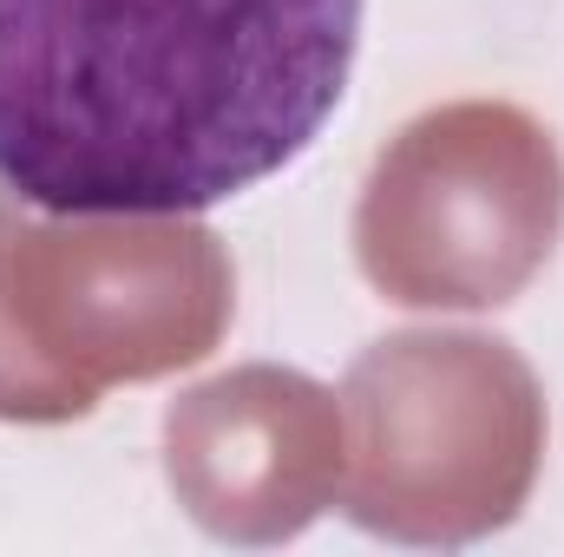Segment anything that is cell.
<instances>
[{"mask_svg":"<svg viewBox=\"0 0 564 557\" xmlns=\"http://www.w3.org/2000/svg\"><path fill=\"white\" fill-rule=\"evenodd\" d=\"M564 223L552 132L519 106H440L381 151L361 210V276L408 308H499L545 270Z\"/></svg>","mask_w":564,"mask_h":557,"instance_id":"cell-4","label":"cell"},{"mask_svg":"<svg viewBox=\"0 0 564 557\" xmlns=\"http://www.w3.org/2000/svg\"><path fill=\"white\" fill-rule=\"evenodd\" d=\"M230 321V270L184 217L46 230L0 197V414H86L106 381H151L210 354Z\"/></svg>","mask_w":564,"mask_h":557,"instance_id":"cell-2","label":"cell"},{"mask_svg":"<svg viewBox=\"0 0 564 557\" xmlns=\"http://www.w3.org/2000/svg\"><path fill=\"white\" fill-rule=\"evenodd\" d=\"M164 446L184 512L237 545L295 538L341 492V401L289 368H243L184 394Z\"/></svg>","mask_w":564,"mask_h":557,"instance_id":"cell-5","label":"cell"},{"mask_svg":"<svg viewBox=\"0 0 564 557\" xmlns=\"http://www.w3.org/2000/svg\"><path fill=\"white\" fill-rule=\"evenodd\" d=\"M348 518L401 545H466L519 518L545 401L532 368L486 335H388L341 387Z\"/></svg>","mask_w":564,"mask_h":557,"instance_id":"cell-3","label":"cell"},{"mask_svg":"<svg viewBox=\"0 0 564 557\" xmlns=\"http://www.w3.org/2000/svg\"><path fill=\"white\" fill-rule=\"evenodd\" d=\"M368 0H0V190L59 217H191L335 119Z\"/></svg>","mask_w":564,"mask_h":557,"instance_id":"cell-1","label":"cell"}]
</instances>
